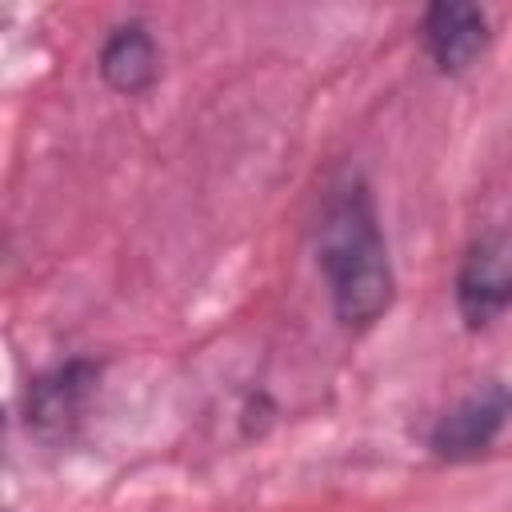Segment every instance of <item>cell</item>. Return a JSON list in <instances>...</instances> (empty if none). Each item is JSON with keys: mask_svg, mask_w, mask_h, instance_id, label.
Listing matches in <instances>:
<instances>
[{"mask_svg": "<svg viewBox=\"0 0 512 512\" xmlns=\"http://www.w3.org/2000/svg\"><path fill=\"white\" fill-rule=\"evenodd\" d=\"M312 252L328 288L332 316L344 332H368L392 312L396 268L376 192L360 172H344L328 184L312 224Z\"/></svg>", "mask_w": 512, "mask_h": 512, "instance_id": "obj_1", "label": "cell"}, {"mask_svg": "<svg viewBox=\"0 0 512 512\" xmlns=\"http://www.w3.org/2000/svg\"><path fill=\"white\" fill-rule=\"evenodd\" d=\"M272 420H276V400H272L264 388L248 392V396H244V404H240V432H244V440L264 436Z\"/></svg>", "mask_w": 512, "mask_h": 512, "instance_id": "obj_7", "label": "cell"}, {"mask_svg": "<svg viewBox=\"0 0 512 512\" xmlns=\"http://www.w3.org/2000/svg\"><path fill=\"white\" fill-rule=\"evenodd\" d=\"M104 364L92 356H68L36 372L24 388V424L40 440H64L84 420L96 388H100Z\"/></svg>", "mask_w": 512, "mask_h": 512, "instance_id": "obj_4", "label": "cell"}, {"mask_svg": "<svg viewBox=\"0 0 512 512\" xmlns=\"http://www.w3.org/2000/svg\"><path fill=\"white\" fill-rule=\"evenodd\" d=\"M420 44L440 76H464L492 44V16L472 0H436L420 12Z\"/></svg>", "mask_w": 512, "mask_h": 512, "instance_id": "obj_5", "label": "cell"}, {"mask_svg": "<svg viewBox=\"0 0 512 512\" xmlns=\"http://www.w3.org/2000/svg\"><path fill=\"white\" fill-rule=\"evenodd\" d=\"M508 420H512V388L500 380L472 384L460 400H452L436 416L428 432V452L440 464H468L500 440Z\"/></svg>", "mask_w": 512, "mask_h": 512, "instance_id": "obj_3", "label": "cell"}, {"mask_svg": "<svg viewBox=\"0 0 512 512\" xmlns=\"http://www.w3.org/2000/svg\"><path fill=\"white\" fill-rule=\"evenodd\" d=\"M160 64H164L160 40H156L152 24L140 20V16H128V20L112 24L100 40V52H96V72H100L104 88L116 92V96L152 92L156 80H160Z\"/></svg>", "mask_w": 512, "mask_h": 512, "instance_id": "obj_6", "label": "cell"}, {"mask_svg": "<svg viewBox=\"0 0 512 512\" xmlns=\"http://www.w3.org/2000/svg\"><path fill=\"white\" fill-rule=\"evenodd\" d=\"M452 300L468 332L492 328L512 308V224L484 228L468 240L452 276Z\"/></svg>", "mask_w": 512, "mask_h": 512, "instance_id": "obj_2", "label": "cell"}]
</instances>
